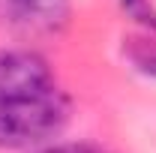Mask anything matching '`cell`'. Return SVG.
<instances>
[{"label":"cell","instance_id":"cell-5","mask_svg":"<svg viewBox=\"0 0 156 153\" xmlns=\"http://www.w3.org/2000/svg\"><path fill=\"white\" fill-rule=\"evenodd\" d=\"M120 6H123V12L132 21L156 30V12H153V3L150 0H120Z\"/></svg>","mask_w":156,"mask_h":153},{"label":"cell","instance_id":"cell-6","mask_svg":"<svg viewBox=\"0 0 156 153\" xmlns=\"http://www.w3.org/2000/svg\"><path fill=\"white\" fill-rule=\"evenodd\" d=\"M36 153H105L96 144H87V141H72V144H45Z\"/></svg>","mask_w":156,"mask_h":153},{"label":"cell","instance_id":"cell-3","mask_svg":"<svg viewBox=\"0 0 156 153\" xmlns=\"http://www.w3.org/2000/svg\"><path fill=\"white\" fill-rule=\"evenodd\" d=\"M3 15L24 30H54L69 15V0H3Z\"/></svg>","mask_w":156,"mask_h":153},{"label":"cell","instance_id":"cell-2","mask_svg":"<svg viewBox=\"0 0 156 153\" xmlns=\"http://www.w3.org/2000/svg\"><path fill=\"white\" fill-rule=\"evenodd\" d=\"M45 87H54V78L39 54L21 48H0V99L36 93Z\"/></svg>","mask_w":156,"mask_h":153},{"label":"cell","instance_id":"cell-4","mask_svg":"<svg viewBox=\"0 0 156 153\" xmlns=\"http://www.w3.org/2000/svg\"><path fill=\"white\" fill-rule=\"evenodd\" d=\"M129 57L138 69L156 75V39H132L129 45Z\"/></svg>","mask_w":156,"mask_h":153},{"label":"cell","instance_id":"cell-1","mask_svg":"<svg viewBox=\"0 0 156 153\" xmlns=\"http://www.w3.org/2000/svg\"><path fill=\"white\" fill-rule=\"evenodd\" d=\"M69 120V99L57 87L0 99V147H42L63 132Z\"/></svg>","mask_w":156,"mask_h":153}]
</instances>
